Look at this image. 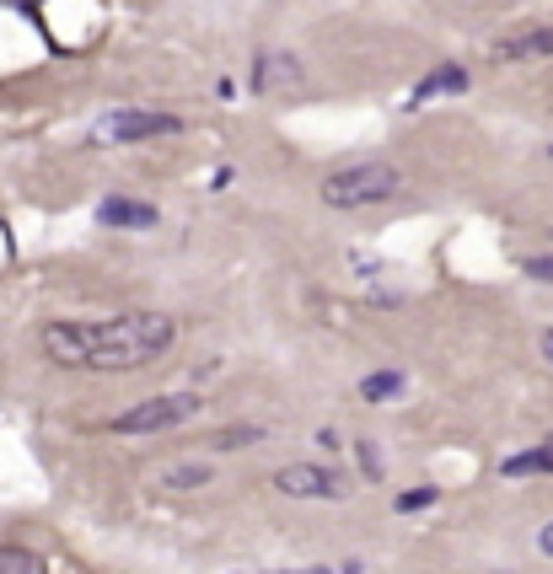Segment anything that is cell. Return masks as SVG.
I'll list each match as a JSON object with an SVG mask.
<instances>
[{
  "mask_svg": "<svg viewBox=\"0 0 553 574\" xmlns=\"http://www.w3.org/2000/svg\"><path fill=\"white\" fill-rule=\"evenodd\" d=\"M274 489L285 499H344V484L317 462H285L274 473Z\"/></svg>",
  "mask_w": 553,
  "mask_h": 574,
  "instance_id": "obj_5",
  "label": "cell"
},
{
  "mask_svg": "<svg viewBox=\"0 0 553 574\" xmlns=\"http://www.w3.org/2000/svg\"><path fill=\"white\" fill-rule=\"evenodd\" d=\"M199 409H205L199 392H167V398H145V403H134V409L113 413L108 430H113V435H156V430H172V424H188Z\"/></svg>",
  "mask_w": 553,
  "mask_h": 574,
  "instance_id": "obj_4",
  "label": "cell"
},
{
  "mask_svg": "<svg viewBox=\"0 0 553 574\" xmlns=\"http://www.w3.org/2000/svg\"><path fill=\"white\" fill-rule=\"evenodd\" d=\"M521 269H527V280H543V285H553V252H543V258H521Z\"/></svg>",
  "mask_w": 553,
  "mask_h": 574,
  "instance_id": "obj_17",
  "label": "cell"
},
{
  "mask_svg": "<svg viewBox=\"0 0 553 574\" xmlns=\"http://www.w3.org/2000/svg\"><path fill=\"white\" fill-rule=\"evenodd\" d=\"M538 548H543V553H549V559H553V521H549V527H543V532H538Z\"/></svg>",
  "mask_w": 553,
  "mask_h": 574,
  "instance_id": "obj_19",
  "label": "cell"
},
{
  "mask_svg": "<svg viewBox=\"0 0 553 574\" xmlns=\"http://www.w3.org/2000/svg\"><path fill=\"white\" fill-rule=\"evenodd\" d=\"M355 456H360V473L377 484V478H382V456H377V446H371V441H355Z\"/></svg>",
  "mask_w": 553,
  "mask_h": 574,
  "instance_id": "obj_16",
  "label": "cell"
},
{
  "mask_svg": "<svg viewBox=\"0 0 553 574\" xmlns=\"http://www.w3.org/2000/svg\"><path fill=\"white\" fill-rule=\"evenodd\" d=\"M97 226H108V231H151V226H162V209L145 205V199H129V194H108L97 205Z\"/></svg>",
  "mask_w": 553,
  "mask_h": 574,
  "instance_id": "obj_7",
  "label": "cell"
},
{
  "mask_svg": "<svg viewBox=\"0 0 553 574\" xmlns=\"http://www.w3.org/2000/svg\"><path fill=\"white\" fill-rule=\"evenodd\" d=\"M468 91V71L463 65H435L425 82L414 86V102H435V97H463Z\"/></svg>",
  "mask_w": 553,
  "mask_h": 574,
  "instance_id": "obj_9",
  "label": "cell"
},
{
  "mask_svg": "<svg viewBox=\"0 0 553 574\" xmlns=\"http://www.w3.org/2000/svg\"><path fill=\"white\" fill-rule=\"evenodd\" d=\"M441 494H435V484H420V489H403L392 505H398V516H420V510H430Z\"/></svg>",
  "mask_w": 553,
  "mask_h": 574,
  "instance_id": "obj_15",
  "label": "cell"
},
{
  "mask_svg": "<svg viewBox=\"0 0 553 574\" xmlns=\"http://www.w3.org/2000/svg\"><path fill=\"white\" fill-rule=\"evenodd\" d=\"M495 59H553V22H532V28H516L506 39H495Z\"/></svg>",
  "mask_w": 553,
  "mask_h": 574,
  "instance_id": "obj_8",
  "label": "cell"
},
{
  "mask_svg": "<svg viewBox=\"0 0 553 574\" xmlns=\"http://www.w3.org/2000/svg\"><path fill=\"white\" fill-rule=\"evenodd\" d=\"M253 91L258 97H296L301 91V65H296V54H285V48H269V54H258V65H253Z\"/></svg>",
  "mask_w": 553,
  "mask_h": 574,
  "instance_id": "obj_6",
  "label": "cell"
},
{
  "mask_svg": "<svg viewBox=\"0 0 553 574\" xmlns=\"http://www.w3.org/2000/svg\"><path fill=\"white\" fill-rule=\"evenodd\" d=\"M0 574H48V559L22 542H0Z\"/></svg>",
  "mask_w": 553,
  "mask_h": 574,
  "instance_id": "obj_11",
  "label": "cell"
},
{
  "mask_svg": "<svg viewBox=\"0 0 553 574\" xmlns=\"http://www.w3.org/2000/svg\"><path fill=\"white\" fill-rule=\"evenodd\" d=\"M258 574H339V564H306V570H258Z\"/></svg>",
  "mask_w": 553,
  "mask_h": 574,
  "instance_id": "obj_18",
  "label": "cell"
},
{
  "mask_svg": "<svg viewBox=\"0 0 553 574\" xmlns=\"http://www.w3.org/2000/svg\"><path fill=\"white\" fill-rule=\"evenodd\" d=\"M162 484H167V489H205V484H215V473L205 462H177V467L162 473Z\"/></svg>",
  "mask_w": 553,
  "mask_h": 574,
  "instance_id": "obj_13",
  "label": "cell"
},
{
  "mask_svg": "<svg viewBox=\"0 0 553 574\" xmlns=\"http://www.w3.org/2000/svg\"><path fill=\"white\" fill-rule=\"evenodd\" d=\"M177 129H183L177 113H156V108H108V113L91 119V145H140V140H167Z\"/></svg>",
  "mask_w": 553,
  "mask_h": 574,
  "instance_id": "obj_3",
  "label": "cell"
},
{
  "mask_svg": "<svg viewBox=\"0 0 553 574\" xmlns=\"http://www.w3.org/2000/svg\"><path fill=\"white\" fill-rule=\"evenodd\" d=\"M253 441H263L258 424H231V430H215L210 435V452H242V446H253Z\"/></svg>",
  "mask_w": 553,
  "mask_h": 574,
  "instance_id": "obj_14",
  "label": "cell"
},
{
  "mask_svg": "<svg viewBox=\"0 0 553 574\" xmlns=\"http://www.w3.org/2000/svg\"><path fill=\"white\" fill-rule=\"evenodd\" d=\"M506 478H532V473H553V441H543L538 452H521V456H506L500 462Z\"/></svg>",
  "mask_w": 553,
  "mask_h": 574,
  "instance_id": "obj_12",
  "label": "cell"
},
{
  "mask_svg": "<svg viewBox=\"0 0 553 574\" xmlns=\"http://www.w3.org/2000/svg\"><path fill=\"white\" fill-rule=\"evenodd\" d=\"M398 194H403V172L387 162H355V166H339V172L323 177V205L344 209V215L377 209L387 199H398Z\"/></svg>",
  "mask_w": 553,
  "mask_h": 574,
  "instance_id": "obj_2",
  "label": "cell"
},
{
  "mask_svg": "<svg viewBox=\"0 0 553 574\" xmlns=\"http://www.w3.org/2000/svg\"><path fill=\"white\" fill-rule=\"evenodd\" d=\"M403 387H409V376H403V370H371V376L355 387V398H366V403H392Z\"/></svg>",
  "mask_w": 553,
  "mask_h": 574,
  "instance_id": "obj_10",
  "label": "cell"
},
{
  "mask_svg": "<svg viewBox=\"0 0 553 574\" xmlns=\"http://www.w3.org/2000/svg\"><path fill=\"white\" fill-rule=\"evenodd\" d=\"M177 344V323L167 312H119V317H97V323H48L43 328V355L59 370H145L156 366Z\"/></svg>",
  "mask_w": 553,
  "mask_h": 574,
  "instance_id": "obj_1",
  "label": "cell"
},
{
  "mask_svg": "<svg viewBox=\"0 0 553 574\" xmlns=\"http://www.w3.org/2000/svg\"><path fill=\"white\" fill-rule=\"evenodd\" d=\"M543 349H549V360H553V328H543Z\"/></svg>",
  "mask_w": 553,
  "mask_h": 574,
  "instance_id": "obj_20",
  "label": "cell"
}]
</instances>
